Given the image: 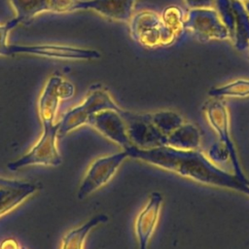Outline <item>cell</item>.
Wrapping results in <instances>:
<instances>
[{
	"mask_svg": "<svg viewBox=\"0 0 249 249\" xmlns=\"http://www.w3.org/2000/svg\"><path fill=\"white\" fill-rule=\"evenodd\" d=\"M128 158L139 160L197 183L231 190L249 196V182L240 180L215 164L203 152L182 150L167 145L141 149L130 145L124 149Z\"/></svg>",
	"mask_w": 249,
	"mask_h": 249,
	"instance_id": "obj_1",
	"label": "cell"
},
{
	"mask_svg": "<svg viewBox=\"0 0 249 249\" xmlns=\"http://www.w3.org/2000/svg\"><path fill=\"white\" fill-rule=\"evenodd\" d=\"M120 107L108 89L100 84L92 85L85 99L65 112L58 124V137H63L69 132L88 124L89 119L103 110L120 111Z\"/></svg>",
	"mask_w": 249,
	"mask_h": 249,
	"instance_id": "obj_2",
	"label": "cell"
},
{
	"mask_svg": "<svg viewBox=\"0 0 249 249\" xmlns=\"http://www.w3.org/2000/svg\"><path fill=\"white\" fill-rule=\"evenodd\" d=\"M128 25L132 39L147 48L169 46L178 38L165 26L161 16L151 10L134 13Z\"/></svg>",
	"mask_w": 249,
	"mask_h": 249,
	"instance_id": "obj_3",
	"label": "cell"
},
{
	"mask_svg": "<svg viewBox=\"0 0 249 249\" xmlns=\"http://www.w3.org/2000/svg\"><path fill=\"white\" fill-rule=\"evenodd\" d=\"M42 127V134L39 140L23 156L9 162L7 164L9 170L18 171L31 165L54 167L62 163V156L57 147L58 124Z\"/></svg>",
	"mask_w": 249,
	"mask_h": 249,
	"instance_id": "obj_4",
	"label": "cell"
},
{
	"mask_svg": "<svg viewBox=\"0 0 249 249\" xmlns=\"http://www.w3.org/2000/svg\"><path fill=\"white\" fill-rule=\"evenodd\" d=\"M202 111L205 115L207 122L216 132L218 136V142L223 144L227 148L230 155V160L232 164L234 175L244 182H249L241 168L237 152L231 135L230 113L226 103L220 98L211 97V99L207 100L203 104Z\"/></svg>",
	"mask_w": 249,
	"mask_h": 249,
	"instance_id": "obj_5",
	"label": "cell"
},
{
	"mask_svg": "<svg viewBox=\"0 0 249 249\" xmlns=\"http://www.w3.org/2000/svg\"><path fill=\"white\" fill-rule=\"evenodd\" d=\"M18 54L67 60H93L101 56L100 53L96 50L54 44L19 45L7 43L0 50V55L2 56H15Z\"/></svg>",
	"mask_w": 249,
	"mask_h": 249,
	"instance_id": "obj_6",
	"label": "cell"
},
{
	"mask_svg": "<svg viewBox=\"0 0 249 249\" xmlns=\"http://www.w3.org/2000/svg\"><path fill=\"white\" fill-rule=\"evenodd\" d=\"M126 158L128 156L123 150L122 152L95 159L88 167L80 183L77 192L78 199L87 198L92 193L108 184Z\"/></svg>",
	"mask_w": 249,
	"mask_h": 249,
	"instance_id": "obj_7",
	"label": "cell"
},
{
	"mask_svg": "<svg viewBox=\"0 0 249 249\" xmlns=\"http://www.w3.org/2000/svg\"><path fill=\"white\" fill-rule=\"evenodd\" d=\"M184 31L201 42L228 40L230 33L213 8L189 9L184 14Z\"/></svg>",
	"mask_w": 249,
	"mask_h": 249,
	"instance_id": "obj_8",
	"label": "cell"
},
{
	"mask_svg": "<svg viewBox=\"0 0 249 249\" xmlns=\"http://www.w3.org/2000/svg\"><path fill=\"white\" fill-rule=\"evenodd\" d=\"M74 93V85L61 76L54 74L48 79L38 99V116L42 126L56 124L55 117L60 101L72 98Z\"/></svg>",
	"mask_w": 249,
	"mask_h": 249,
	"instance_id": "obj_9",
	"label": "cell"
},
{
	"mask_svg": "<svg viewBox=\"0 0 249 249\" xmlns=\"http://www.w3.org/2000/svg\"><path fill=\"white\" fill-rule=\"evenodd\" d=\"M120 114L125 123L132 145L141 149L166 145V136L151 123L149 113H135L122 108Z\"/></svg>",
	"mask_w": 249,
	"mask_h": 249,
	"instance_id": "obj_10",
	"label": "cell"
},
{
	"mask_svg": "<svg viewBox=\"0 0 249 249\" xmlns=\"http://www.w3.org/2000/svg\"><path fill=\"white\" fill-rule=\"evenodd\" d=\"M88 124L123 149L132 145L127 135L125 123L120 111H100L89 119Z\"/></svg>",
	"mask_w": 249,
	"mask_h": 249,
	"instance_id": "obj_11",
	"label": "cell"
},
{
	"mask_svg": "<svg viewBox=\"0 0 249 249\" xmlns=\"http://www.w3.org/2000/svg\"><path fill=\"white\" fill-rule=\"evenodd\" d=\"M163 197L160 193L153 192L142 210L136 217L134 230L138 249H148L150 239L159 222Z\"/></svg>",
	"mask_w": 249,
	"mask_h": 249,
	"instance_id": "obj_12",
	"label": "cell"
},
{
	"mask_svg": "<svg viewBox=\"0 0 249 249\" xmlns=\"http://www.w3.org/2000/svg\"><path fill=\"white\" fill-rule=\"evenodd\" d=\"M137 0H80L76 11H92L115 21L127 22L134 14Z\"/></svg>",
	"mask_w": 249,
	"mask_h": 249,
	"instance_id": "obj_13",
	"label": "cell"
},
{
	"mask_svg": "<svg viewBox=\"0 0 249 249\" xmlns=\"http://www.w3.org/2000/svg\"><path fill=\"white\" fill-rule=\"evenodd\" d=\"M39 191V184L28 181L19 187L0 189V218L16 209Z\"/></svg>",
	"mask_w": 249,
	"mask_h": 249,
	"instance_id": "obj_14",
	"label": "cell"
},
{
	"mask_svg": "<svg viewBox=\"0 0 249 249\" xmlns=\"http://www.w3.org/2000/svg\"><path fill=\"white\" fill-rule=\"evenodd\" d=\"M231 7L234 15V25L231 40L236 50L244 51L249 47V12L244 2L239 0H231Z\"/></svg>",
	"mask_w": 249,
	"mask_h": 249,
	"instance_id": "obj_15",
	"label": "cell"
},
{
	"mask_svg": "<svg viewBox=\"0 0 249 249\" xmlns=\"http://www.w3.org/2000/svg\"><path fill=\"white\" fill-rule=\"evenodd\" d=\"M108 216L105 214H97L89 219L84 224L68 231L61 239L60 249H84L85 241L89 233L97 226L105 224Z\"/></svg>",
	"mask_w": 249,
	"mask_h": 249,
	"instance_id": "obj_16",
	"label": "cell"
},
{
	"mask_svg": "<svg viewBox=\"0 0 249 249\" xmlns=\"http://www.w3.org/2000/svg\"><path fill=\"white\" fill-rule=\"evenodd\" d=\"M200 138L199 130L195 124L184 123L166 136V145L182 150H197Z\"/></svg>",
	"mask_w": 249,
	"mask_h": 249,
	"instance_id": "obj_17",
	"label": "cell"
},
{
	"mask_svg": "<svg viewBox=\"0 0 249 249\" xmlns=\"http://www.w3.org/2000/svg\"><path fill=\"white\" fill-rule=\"evenodd\" d=\"M151 123L165 136L184 124L183 117L172 110H160L149 113Z\"/></svg>",
	"mask_w": 249,
	"mask_h": 249,
	"instance_id": "obj_18",
	"label": "cell"
},
{
	"mask_svg": "<svg viewBox=\"0 0 249 249\" xmlns=\"http://www.w3.org/2000/svg\"><path fill=\"white\" fill-rule=\"evenodd\" d=\"M208 95L212 98L247 97L249 96V79H237L225 85L211 88Z\"/></svg>",
	"mask_w": 249,
	"mask_h": 249,
	"instance_id": "obj_19",
	"label": "cell"
},
{
	"mask_svg": "<svg viewBox=\"0 0 249 249\" xmlns=\"http://www.w3.org/2000/svg\"><path fill=\"white\" fill-rule=\"evenodd\" d=\"M15 11L16 18L21 22L26 21L43 12L49 11V0H10Z\"/></svg>",
	"mask_w": 249,
	"mask_h": 249,
	"instance_id": "obj_20",
	"label": "cell"
},
{
	"mask_svg": "<svg viewBox=\"0 0 249 249\" xmlns=\"http://www.w3.org/2000/svg\"><path fill=\"white\" fill-rule=\"evenodd\" d=\"M161 18L165 26L177 37L184 31V13L178 6L166 7L161 13Z\"/></svg>",
	"mask_w": 249,
	"mask_h": 249,
	"instance_id": "obj_21",
	"label": "cell"
},
{
	"mask_svg": "<svg viewBox=\"0 0 249 249\" xmlns=\"http://www.w3.org/2000/svg\"><path fill=\"white\" fill-rule=\"evenodd\" d=\"M214 9L216 10L223 23L227 27L231 39L234 25V15L231 7V0H216Z\"/></svg>",
	"mask_w": 249,
	"mask_h": 249,
	"instance_id": "obj_22",
	"label": "cell"
},
{
	"mask_svg": "<svg viewBox=\"0 0 249 249\" xmlns=\"http://www.w3.org/2000/svg\"><path fill=\"white\" fill-rule=\"evenodd\" d=\"M80 0H49V11L54 13H68L76 11Z\"/></svg>",
	"mask_w": 249,
	"mask_h": 249,
	"instance_id": "obj_23",
	"label": "cell"
},
{
	"mask_svg": "<svg viewBox=\"0 0 249 249\" xmlns=\"http://www.w3.org/2000/svg\"><path fill=\"white\" fill-rule=\"evenodd\" d=\"M19 23H21V21L18 18H14L13 19L6 22L5 24L0 25V50L2 49V47L4 45H6L8 43V34H9V32L13 28L18 26Z\"/></svg>",
	"mask_w": 249,
	"mask_h": 249,
	"instance_id": "obj_24",
	"label": "cell"
},
{
	"mask_svg": "<svg viewBox=\"0 0 249 249\" xmlns=\"http://www.w3.org/2000/svg\"><path fill=\"white\" fill-rule=\"evenodd\" d=\"M189 9L200 8H213L215 7L216 0H183Z\"/></svg>",
	"mask_w": 249,
	"mask_h": 249,
	"instance_id": "obj_25",
	"label": "cell"
},
{
	"mask_svg": "<svg viewBox=\"0 0 249 249\" xmlns=\"http://www.w3.org/2000/svg\"><path fill=\"white\" fill-rule=\"evenodd\" d=\"M26 181L18 180V179H12L0 176V189L3 188H12V187H19L25 184Z\"/></svg>",
	"mask_w": 249,
	"mask_h": 249,
	"instance_id": "obj_26",
	"label": "cell"
},
{
	"mask_svg": "<svg viewBox=\"0 0 249 249\" xmlns=\"http://www.w3.org/2000/svg\"><path fill=\"white\" fill-rule=\"evenodd\" d=\"M244 4H245V7H246L247 11L249 12V0H248V1H246V2H244Z\"/></svg>",
	"mask_w": 249,
	"mask_h": 249,
	"instance_id": "obj_27",
	"label": "cell"
},
{
	"mask_svg": "<svg viewBox=\"0 0 249 249\" xmlns=\"http://www.w3.org/2000/svg\"><path fill=\"white\" fill-rule=\"evenodd\" d=\"M239 1H242V2H246V1H248V0H239Z\"/></svg>",
	"mask_w": 249,
	"mask_h": 249,
	"instance_id": "obj_28",
	"label": "cell"
},
{
	"mask_svg": "<svg viewBox=\"0 0 249 249\" xmlns=\"http://www.w3.org/2000/svg\"><path fill=\"white\" fill-rule=\"evenodd\" d=\"M21 249H24V248H21Z\"/></svg>",
	"mask_w": 249,
	"mask_h": 249,
	"instance_id": "obj_29",
	"label": "cell"
}]
</instances>
